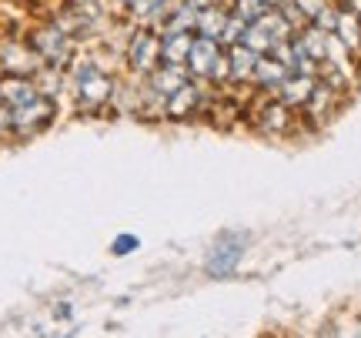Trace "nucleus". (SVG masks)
Returning a JSON list of instances; mask_svg holds the SVG:
<instances>
[{"label":"nucleus","instance_id":"f257e3e1","mask_svg":"<svg viewBox=\"0 0 361 338\" xmlns=\"http://www.w3.org/2000/svg\"><path fill=\"white\" fill-rule=\"evenodd\" d=\"M188 74L191 78H204V80H231L228 78V54L221 51L218 37H201L191 40V51H188Z\"/></svg>","mask_w":361,"mask_h":338},{"label":"nucleus","instance_id":"f03ea898","mask_svg":"<svg viewBox=\"0 0 361 338\" xmlns=\"http://www.w3.org/2000/svg\"><path fill=\"white\" fill-rule=\"evenodd\" d=\"M54 97L51 94H37L34 101H27L20 107H11V131L17 138H34L54 121Z\"/></svg>","mask_w":361,"mask_h":338},{"label":"nucleus","instance_id":"7ed1b4c3","mask_svg":"<svg viewBox=\"0 0 361 338\" xmlns=\"http://www.w3.org/2000/svg\"><path fill=\"white\" fill-rule=\"evenodd\" d=\"M74 91H78V101L80 107H87V111H97L111 101V94H114V80L104 74L97 64H80L78 74H74Z\"/></svg>","mask_w":361,"mask_h":338},{"label":"nucleus","instance_id":"20e7f679","mask_svg":"<svg viewBox=\"0 0 361 338\" xmlns=\"http://www.w3.org/2000/svg\"><path fill=\"white\" fill-rule=\"evenodd\" d=\"M71 51H74V44H71V34H67L61 24L40 27L37 34H34V54H37L44 64L64 67L67 57H71Z\"/></svg>","mask_w":361,"mask_h":338},{"label":"nucleus","instance_id":"39448f33","mask_svg":"<svg viewBox=\"0 0 361 338\" xmlns=\"http://www.w3.org/2000/svg\"><path fill=\"white\" fill-rule=\"evenodd\" d=\"M128 64L137 71V74H151L157 64H161V37H157L151 27L137 30L128 44Z\"/></svg>","mask_w":361,"mask_h":338},{"label":"nucleus","instance_id":"423d86ee","mask_svg":"<svg viewBox=\"0 0 361 338\" xmlns=\"http://www.w3.org/2000/svg\"><path fill=\"white\" fill-rule=\"evenodd\" d=\"M191 80V74H188V67H174V64H157L151 74H147V94H154L157 101H161V107H164V101H168L171 94L178 91V87H184Z\"/></svg>","mask_w":361,"mask_h":338},{"label":"nucleus","instance_id":"0eeeda50","mask_svg":"<svg viewBox=\"0 0 361 338\" xmlns=\"http://www.w3.org/2000/svg\"><path fill=\"white\" fill-rule=\"evenodd\" d=\"M314 84H318L314 74H298V71H291V74L274 87V94H278V101L288 104V107H305L308 104V97H311V91H314Z\"/></svg>","mask_w":361,"mask_h":338},{"label":"nucleus","instance_id":"6e6552de","mask_svg":"<svg viewBox=\"0 0 361 338\" xmlns=\"http://www.w3.org/2000/svg\"><path fill=\"white\" fill-rule=\"evenodd\" d=\"M201 101H204V91H201L194 80H188L184 87H178V91L164 101V114L174 117V121H178V117H191V114H197Z\"/></svg>","mask_w":361,"mask_h":338},{"label":"nucleus","instance_id":"1a4fd4ad","mask_svg":"<svg viewBox=\"0 0 361 338\" xmlns=\"http://www.w3.org/2000/svg\"><path fill=\"white\" fill-rule=\"evenodd\" d=\"M0 71L27 78V74L37 71V54L20 47V44H0Z\"/></svg>","mask_w":361,"mask_h":338},{"label":"nucleus","instance_id":"9d476101","mask_svg":"<svg viewBox=\"0 0 361 338\" xmlns=\"http://www.w3.org/2000/svg\"><path fill=\"white\" fill-rule=\"evenodd\" d=\"M191 40H194V30H174V27H168L164 37H161V61L174 67H184L188 64Z\"/></svg>","mask_w":361,"mask_h":338},{"label":"nucleus","instance_id":"9b49d317","mask_svg":"<svg viewBox=\"0 0 361 338\" xmlns=\"http://www.w3.org/2000/svg\"><path fill=\"white\" fill-rule=\"evenodd\" d=\"M245 255V248L238 245V241H224V245H214V251L207 255L204 268L207 274H214V278H224V274H231L238 268V261Z\"/></svg>","mask_w":361,"mask_h":338},{"label":"nucleus","instance_id":"f8f14e48","mask_svg":"<svg viewBox=\"0 0 361 338\" xmlns=\"http://www.w3.org/2000/svg\"><path fill=\"white\" fill-rule=\"evenodd\" d=\"M37 87H34V80L20 78V74H7V78L0 80V104L7 107H20L27 101H34L37 97Z\"/></svg>","mask_w":361,"mask_h":338},{"label":"nucleus","instance_id":"ddd939ff","mask_svg":"<svg viewBox=\"0 0 361 338\" xmlns=\"http://www.w3.org/2000/svg\"><path fill=\"white\" fill-rule=\"evenodd\" d=\"M291 71L278 61V57H271V54H258V61H255V74H251V80L258 84V87H278L284 78H288Z\"/></svg>","mask_w":361,"mask_h":338},{"label":"nucleus","instance_id":"4468645a","mask_svg":"<svg viewBox=\"0 0 361 338\" xmlns=\"http://www.w3.org/2000/svg\"><path fill=\"white\" fill-rule=\"evenodd\" d=\"M331 34H335V37L341 40L348 51H361V13H355V11H338Z\"/></svg>","mask_w":361,"mask_h":338},{"label":"nucleus","instance_id":"2eb2a0df","mask_svg":"<svg viewBox=\"0 0 361 338\" xmlns=\"http://www.w3.org/2000/svg\"><path fill=\"white\" fill-rule=\"evenodd\" d=\"M255 61H258V54L247 51L245 44H231L228 47V78L231 80H251L255 74Z\"/></svg>","mask_w":361,"mask_h":338},{"label":"nucleus","instance_id":"dca6fc26","mask_svg":"<svg viewBox=\"0 0 361 338\" xmlns=\"http://www.w3.org/2000/svg\"><path fill=\"white\" fill-rule=\"evenodd\" d=\"M171 11H174V0H130V13H134L141 24L168 20Z\"/></svg>","mask_w":361,"mask_h":338},{"label":"nucleus","instance_id":"f3484780","mask_svg":"<svg viewBox=\"0 0 361 338\" xmlns=\"http://www.w3.org/2000/svg\"><path fill=\"white\" fill-rule=\"evenodd\" d=\"M258 124H261V131H264V134H284V131H288V124H291V107L281 104V101L261 107Z\"/></svg>","mask_w":361,"mask_h":338},{"label":"nucleus","instance_id":"a211bd4d","mask_svg":"<svg viewBox=\"0 0 361 338\" xmlns=\"http://www.w3.org/2000/svg\"><path fill=\"white\" fill-rule=\"evenodd\" d=\"M224 20H228V13L221 11L218 4H211V7H201V11H197V24H194V30H197V34H207V37H218L221 40Z\"/></svg>","mask_w":361,"mask_h":338},{"label":"nucleus","instance_id":"6ab92c4d","mask_svg":"<svg viewBox=\"0 0 361 338\" xmlns=\"http://www.w3.org/2000/svg\"><path fill=\"white\" fill-rule=\"evenodd\" d=\"M238 44H245L247 51H255V54H268L274 40L268 37V30H264L258 20H251V24L245 27V34H241V40H238Z\"/></svg>","mask_w":361,"mask_h":338},{"label":"nucleus","instance_id":"aec40b11","mask_svg":"<svg viewBox=\"0 0 361 338\" xmlns=\"http://www.w3.org/2000/svg\"><path fill=\"white\" fill-rule=\"evenodd\" d=\"M245 27H247V20L245 17H238V13H228V20H224V30H221V44H238L241 40V34H245Z\"/></svg>","mask_w":361,"mask_h":338},{"label":"nucleus","instance_id":"412c9836","mask_svg":"<svg viewBox=\"0 0 361 338\" xmlns=\"http://www.w3.org/2000/svg\"><path fill=\"white\" fill-rule=\"evenodd\" d=\"M264 11H271L264 0H234V13H238V17H245L247 24H251V20H258Z\"/></svg>","mask_w":361,"mask_h":338},{"label":"nucleus","instance_id":"4be33fe9","mask_svg":"<svg viewBox=\"0 0 361 338\" xmlns=\"http://www.w3.org/2000/svg\"><path fill=\"white\" fill-rule=\"evenodd\" d=\"M291 4H295V7L305 13V17H311V20H314V17H318L324 7H328V0H291Z\"/></svg>","mask_w":361,"mask_h":338},{"label":"nucleus","instance_id":"5701e85b","mask_svg":"<svg viewBox=\"0 0 361 338\" xmlns=\"http://www.w3.org/2000/svg\"><path fill=\"white\" fill-rule=\"evenodd\" d=\"M141 245L134 234H121V238H114V255H130L134 248Z\"/></svg>","mask_w":361,"mask_h":338},{"label":"nucleus","instance_id":"b1692460","mask_svg":"<svg viewBox=\"0 0 361 338\" xmlns=\"http://www.w3.org/2000/svg\"><path fill=\"white\" fill-rule=\"evenodd\" d=\"M7 128H11V107L0 104V131H7Z\"/></svg>","mask_w":361,"mask_h":338},{"label":"nucleus","instance_id":"393cba45","mask_svg":"<svg viewBox=\"0 0 361 338\" xmlns=\"http://www.w3.org/2000/svg\"><path fill=\"white\" fill-rule=\"evenodd\" d=\"M345 11H355V13H361V0H345Z\"/></svg>","mask_w":361,"mask_h":338},{"label":"nucleus","instance_id":"a878e982","mask_svg":"<svg viewBox=\"0 0 361 338\" xmlns=\"http://www.w3.org/2000/svg\"><path fill=\"white\" fill-rule=\"evenodd\" d=\"M124 4H128V7H130V0H124Z\"/></svg>","mask_w":361,"mask_h":338}]
</instances>
